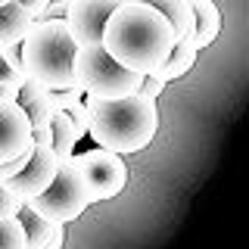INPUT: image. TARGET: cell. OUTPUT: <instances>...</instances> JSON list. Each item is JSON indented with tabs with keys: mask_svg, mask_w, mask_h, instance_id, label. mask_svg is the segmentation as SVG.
Wrapping results in <instances>:
<instances>
[{
	"mask_svg": "<svg viewBox=\"0 0 249 249\" xmlns=\"http://www.w3.org/2000/svg\"><path fill=\"white\" fill-rule=\"evenodd\" d=\"M16 93H19V88H10V84L0 81V100H16Z\"/></svg>",
	"mask_w": 249,
	"mask_h": 249,
	"instance_id": "obj_24",
	"label": "cell"
},
{
	"mask_svg": "<svg viewBox=\"0 0 249 249\" xmlns=\"http://www.w3.org/2000/svg\"><path fill=\"white\" fill-rule=\"evenodd\" d=\"M84 106H88V134L93 137V143L119 156L146 150L159 131L156 100H146L140 93H128L122 100L84 97Z\"/></svg>",
	"mask_w": 249,
	"mask_h": 249,
	"instance_id": "obj_2",
	"label": "cell"
},
{
	"mask_svg": "<svg viewBox=\"0 0 249 249\" xmlns=\"http://www.w3.org/2000/svg\"><path fill=\"white\" fill-rule=\"evenodd\" d=\"M31 22H35V16L25 13L16 0L0 6V47L6 44H19L22 37H25V31L31 28Z\"/></svg>",
	"mask_w": 249,
	"mask_h": 249,
	"instance_id": "obj_16",
	"label": "cell"
},
{
	"mask_svg": "<svg viewBox=\"0 0 249 249\" xmlns=\"http://www.w3.org/2000/svg\"><path fill=\"white\" fill-rule=\"evenodd\" d=\"M0 81H3V84H10V88H19V84L25 81V78H19V75H16L13 69H10V62L3 59V53H0Z\"/></svg>",
	"mask_w": 249,
	"mask_h": 249,
	"instance_id": "obj_22",
	"label": "cell"
},
{
	"mask_svg": "<svg viewBox=\"0 0 249 249\" xmlns=\"http://www.w3.org/2000/svg\"><path fill=\"white\" fill-rule=\"evenodd\" d=\"M31 150V124L16 100H0V162Z\"/></svg>",
	"mask_w": 249,
	"mask_h": 249,
	"instance_id": "obj_9",
	"label": "cell"
},
{
	"mask_svg": "<svg viewBox=\"0 0 249 249\" xmlns=\"http://www.w3.org/2000/svg\"><path fill=\"white\" fill-rule=\"evenodd\" d=\"M134 3H146V6H153L156 13H162V16H165V22L171 25V35H175V37L193 35L190 0H134Z\"/></svg>",
	"mask_w": 249,
	"mask_h": 249,
	"instance_id": "obj_15",
	"label": "cell"
},
{
	"mask_svg": "<svg viewBox=\"0 0 249 249\" xmlns=\"http://www.w3.org/2000/svg\"><path fill=\"white\" fill-rule=\"evenodd\" d=\"M196 56H199V47H196V41H193V35L175 37V44H171L165 62H162L153 75L159 78L162 84H168V81H175V78H181V75L190 72L193 62H196Z\"/></svg>",
	"mask_w": 249,
	"mask_h": 249,
	"instance_id": "obj_13",
	"label": "cell"
},
{
	"mask_svg": "<svg viewBox=\"0 0 249 249\" xmlns=\"http://www.w3.org/2000/svg\"><path fill=\"white\" fill-rule=\"evenodd\" d=\"M16 103L28 115L31 128H50V119H53V112H56V106H53L50 88H44L37 78L25 75V81L19 84V93H16Z\"/></svg>",
	"mask_w": 249,
	"mask_h": 249,
	"instance_id": "obj_12",
	"label": "cell"
},
{
	"mask_svg": "<svg viewBox=\"0 0 249 249\" xmlns=\"http://www.w3.org/2000/svg\"><path fill=\"white\" fill-rule=\"evenodd\" d=\"M124 0H72L66 10V25L69 35L78 47L84 44H100L103 37V25L112 16V10Z\"/></svg>",
	"mask_w": 249,
	"mask_h": 249,
	"instance_id": "obj_8",
	"label": "cell"
},
{
	"mask_svg": "<svg viewBox=\"0 0 249 249\" xmlns=\"http://www.w3.org/2000/svg\"><path fill=\"white\" fill-rule=\"evenodd\" d=\"M72 81L75 88H81L84 97L93 100H122L128 93H137L140 88V75L119 66L103 50V44H84L75 50Z\"/></svg>",
	"mask_w": 249,
	"mask_h": 249,
	"instance_id": "obj_4",
	"label": "cell"
},
{
	"mask_svg": "<svg viewBox=\"0 0 249 249\" xmlns=\"http://www.w3.org/2000/svg\"><path fill=\"white\" fill-rule=\"evenodd\" d=\"M16 218L22 221V231H25V249H62V243H66L62 221H50L28 206H22Z\"/></svg>",
	"mask_w": 249,
	"mask_h": 249,
	"instance_id": "obj_11",
	"label": "cell"
},
{
	"mask_svg": "<svg viewBox=\"0 0 249 249\" xmlns=\"http://www.w3.org/2000/svg\"><path fill=\"white\" fill-rule=\"evenodd\" d=\"M22 206H25V199H19L10 187H6V181H0V218H16Z\"/></svg>",
	"mask_w": 249,
	"mask_h": 249,
	"instance_id": "obj_18",
	"label": "cell"
},
{
	"mask_svg": "<svg viewBox=\"0 0 249 249\" xmlns=\"http://www.w3.org/2000/svg\"><path fill=\"white\" fill-rule=\"evenodd\" d=\"M0 249H25V231L19 218H0Z\"/></svg>",
	"mask_w": 249,
	"mask_h": 249,
	"instance_id": "obj_17",
	"label": "cell"
},
{
	"mask_svg": "<svg viewBox=\"0 0 249 249\" xmlns=\"http://www.w3.org/2000/svg\"><path fill=\"white\" fill-rule=\"evenodd\" d=\"M100 44L119 66L137 75H153L165 62L175 35L162 13H156L146 3L124 0L106 19Z\"/></svg>",
	"mask_w": 249,
	"mask_h": 249,
	"instance_id": "obj_1",
	"label": "cell"
},
{
	"mask_svg": "<svg viewBox=\"0 0 249 249\" xmlns=\"http://www.w3.org/2000/svg\"><path fill=\"white\" fill-rule=\"evenodd\" d=\"M0 53H3V59L10 62V69L19 78H25V66H22V53H19V44H6V47H0Z\"/></svg>",
	"mask_w": 249,
	"mask_h": 249,
	"instance_id": "obj_21",
	"label": "cell"
},
{
	"mask_svg": "<svg viewBox=\"0 0 249 249\" xmlns=\"http://www.w3.org/2000/svg\"><path fill=\"white\" fill-rule=\"evenodd\" d=\"M56 168H59V156L50 146V128H31V156L19 175H13L6 181V187L19 199H31L50 187V181L56 178Z\"/></svg>",
	"mask_w": 249,
	"mask_h": 249,
	"instance_id": "obj_7",
	"label": "cell"
},
{
	"mask_svg": "<svg viewBox=\"0 0 249 249\" xmlns=\"http://www.w3.org/2000/svg\"><path fill=\"white\" fill-rule=\"evenodd\" d=\"M25 206L35 209L37 215L50 218V221H62V224L75 221V218L90 206V193H88V187H84V178H81V171H78L72 156H69V159H59L56 178L50 181V187H47L44 193H37V196L25 199Z\"/></svg>",
	"mask_w": 249,
	"mask_h": 249,
	"instance_id": "obj_5",
	"label": "cell"
},
{
	"mask_svg": "<svg viewBox=\"0 0 249 249\" xmlns=\"http://www.w3.org/2000/svg\"><path fill=\"white\" fill-rule=\"evenodd\" d=\"M78 44L69 35L66 19H35L25 37L19 41L25 75L37 78L50 90L75 88L72 81V59Z\"/></svg>",
	"mask_w": 249,
	"mask_h": 249,
	"instance_id": "obj_3",
	"label": "cell"
},
{
	"mask_svg": "<svg viewBox=\"0 0 249 249\" xmlns=\"http://www.w3.org/2000/svg\"><path fill=\"white\" fill-rule=\"evenodd\" d=\"M78 171L84 178V187L90 193V202H100V199H112L119 196L128 184V165L119 153L112 150H88V153H72Z\"/></svg>",
	"mask_w": 249,
	"mask_h": 249,
	"instance_id": "obj_6",
	"label": "cell"
},
{
	"mask_svg": "<svg viewBox=\"0 0 249 249\" xmlns=\"http://www.w3.org/2000/svg\"><path fill=\"white\" fill-rule=\"evenodd\" d=\"M50 97H53V106L56 109H69V106L81 103L84 93H81V88H66V90H50Z\"/></svg>",
	"mask_w": 249,
	"mask_h": 249,
	"instance_id": "obj_19",
	"label": "cell"
},
{
	"mask_svg": "<svg viewBox=\"0 0 249 249\" xmlns=\"http://www.w3.org/2000/svg\"><path fill=\"white\" fill-rule=\"evenodd\" d=\"M16 3H19L25 13H31V16L37 19V16H41V10H44L47 3H50V0H16Z\"/></svg>",
	"mask_w": 249,
	"mask_h": 249,
	"instance_id": "obj_23",
	"label": "cell"
},
{
	"mask_svg": "<svg viewBox=\"0 0 249 249\" xmlns=\"http://www.w3.org/2000/svg\"><path fill=\"white\" fill-rule=\"evenodd\" d=\"M162 90H165V84H162L156 75H140V88H137L140 97H146V100H159V93H162Z\"/></svg>",
	"mask_w": 249,
	"mask_h": 249,
	"instance_id": "obj_20",
	"label": "cell"
},
{
	"mask_svg": "<svg viewBox=\"0 0 249 249\" xmlns=\"http://www.w3.org/2000/svg\"><path fill=\"white\" fill-rule=\"evenodd\" d=\"M190 10H193V41L202 50L221 31V10L215 6V0H190Z\"/></svg>",
	"mask_w": 249,
	"mask_h": 249,
	"instance_id": "obj_14",
	"label": "cell"
},
{
	"mask_svg": "<svg viewBox=\"0 0 249 249\" xmlns=\"http://www.w3.org/2000/svg\"><path fill=\"white\" fill-rule=\"evenodd\" d=\"M3 3H10V0H0V6H3Z\"/></svg>",
	"mask_w": 249,
	"mask_h": 249,
	"instance_id": "obj_25",
	"label": "cell"
},
{
	"mask_svg": "<svg viewBox=\"0 0 249 249\" xmlns=\"http://www.w3.org/2000/svg\"><path fill=\"white\" fill-rule=\"evenodd\" d=\"M88 134V106L75 103L69 109H56L50 119V146L59 159H69L75 153V143Z\"/></svg>",
	"mask_w": 249,
	"mask_h": 249,
	"instance_id": "obj_10",
	"label": "cell"
}]
</instances>
